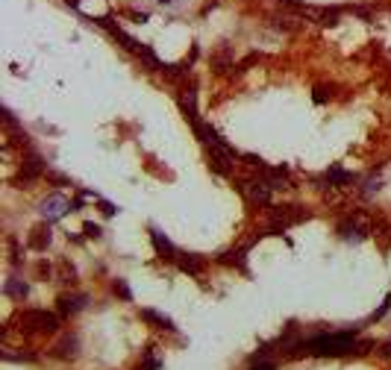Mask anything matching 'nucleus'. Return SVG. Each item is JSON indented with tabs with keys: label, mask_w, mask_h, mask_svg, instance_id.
Wrapping results in <instances>:
<instances>
[{
	"label": "nucleus",
	"mask_w": 391,
	"mask_h": 370,
	"mask_svg": "<svg viewBox=\"0 0 391 370\" xmlns=\"http://www.w3.org/2000/svg\"><path fill=\"white\" fill-rule=\"evenodd\" d=\"M312 97H315V103H327V97L330 94H327V88H315V94Z\"/></svg>",
	"instance_id": "nucleus-21"
},
{
	"label": "nucleus",
	"mask_w": 391,
	"mask_h": 370,
	"mask_svg": "<svg viewBox=\"0 0 391 370\" xmlns=\"http://www.w3.org/2000/svg\"><path fill=\"white\" fill-rule=\"evenodd\" d=\"M41 217L48 220V224H53V220H59V217H65L68 212H74V203L71 200H65L62 194H50L48 200H41Z\"/></svg>",
	"instance_id": "nucleus-4"
},
{
	"label": "nucleus",
	"mask_w": 391,
	"mask_h": 370,
	"mask_svg": "<svg viewBox=\"0 0 391 370\" xmlns=\"http://www.w3.org/2000/svg\"><path fill=\"white\" fill-rule=\"evenodd\" d=\"M179 270H186L189 276H200L203 274V267H206V262H203L200 256H194V253H179Z\"/></svg>",
	"instance_id": "nucleus-11"
},
{
	"label": "nucleus",
	"mask_w": 391,
	"mask_h": 370,
	"mask_svg": "<svg viewBox=\"0 0 391 370\" xmlns=\"http://www.w3.org/2000/svg\"><path fill=\"white\" fill-rule=\"evenodd\" d=\"M56 303H59V306H56V309H59V317L68 320V317H74V314L88 303V297H85V294H62Z\"/></svg>",
	"instance_id": "nucleus-6"
},
{
	"label": "nucleus",
	"mask_w": 391,
	"mask_h": 370,
	"mask_svg": "<svg viewBox=\"0 0 391 370\" xmlns=\"http://www.w3.org/2000/svg\"><path fill=\"white\" fill-rule=\"evenodd\" d=\"M83 232L88 235V238H100V235H103V229L97 227V224H91V220H85L83 224Z\"/></svg>",
	"instance_id": "nucleus-18"
},
{
	"label": "nucleus",
	"mask_w": 391,
	"mask_h": 370,
	"mask_svg": "<svg viewBox=\"0 0 391 370\" xmlns=\"http://www.w3.org/2000/svg\"><path fill=\"white\" fill-rule=\"evenodd\" d=\"M159 3H168V0H159Z\"/></svg>",
	"instance_id": "nucleus-23"
},
{
	"label": "nucleus",
	"mask_w": 391,
	"mask_h": 370,
	"mask_svg": "<svg viewBox=\"0 0 391 370\" xmlns=\"http://www.w3.org/2000/svg\"><path fill=\"white\" fill-rule=\"evenodd\" d=\"M247 247H250V244H244L241 250H233V253H226V256H224V259H221V262H224V264H233V267H238L241 274H247V262H244V253H247Z\"/></svg>",
	"instance_id": "nucleus-14"
},
{
	"label": "nucleus",
	"mask_w": 391,
	"mask_h": 370,
	"mask_svg": "<svg viewBox=\"0 0 391 370\" xmlns=\"http://www.w3.org/2000/svg\"><path fill=\"white\" fill-rule=\"evenodd\" d=\"M44 177H48L50 182H56V185H71V179L65 177V174H59V170H48Z\"/></svg>",
	"instance_id": "nucleus-17"
},
{
	"label": "nucleus",
	"mask_w": 391,
	"mask_h": 370,
	"mask_svg": "<svg viewBox=\"0 0 391 370\" xmlns=\"http://www.w3.org/2000/svg\"><path fill=\"white\" fill-rule=\"evenodd\" d=\"M259 174H262V179L271 185V191H277V188H288V167L285 165H277V167L265 165Z\"/></svg>",
	"instance_id": "nucleus-8"
},
{
	"label": "nucleus",
	"mask_w": 391,
	"mask_h": 370,
	"mask_svg": "<svg viewBox=\"0 0 391 370\" xmlns=\"http://www.w3.org/2000/svg\"><path fill=\"white\" fill-rule=\"evenodd\" d=\"M142 320L150 323L153 329H165V332H177V326H174V320L168 317V314H162V311L156 309H142Z\"/></svg>",
	"instance_id": "nucleus-10"
},
{
	"label": "nucleus",
	"mask_w": 391,
	"mask_h": 370,
	"mask_svg": "<svg viewBox=\"0 0 391 370\" xmlns=\"http://www.w3.org/2000/svg\"><path fill=\"white\" fill-rule=\"evenodd\" d=\"M309 217L306 209H300V206H277L271 212V232L273 235H283L288 227H294V224H303Z\"/></svg>",
	"instance_id": "nucleus-2"
},
{
	"label": "nucleus",
	"mask_w": 391,
	"mask_h": 370,
	"mask_svg": "<svg viewBox=\"0 0 391 370\" xmlns=\"http://www.w3.org/2000/svg\"><path fill=\"white\" fill-rule=\"evenodd\" d=\"M97 206H100V212H103L106 217H112L115 212H118V206H115V203H109V200H97Z\"/></svg>",
	"instance_id": "nucleus-20"
},
{
	"label": "nucleus",
	"mask_w": 391,
	"mask_h": 370,
	"mask_svg": "<svg viewBox=\"0 0 391 370\" xmlns=\"http://www.w3.org/2000/svg\"><path fill=\"white\" fill-rule=\"evenodd\" d=\"M112 291H115L124 303H130V300H132V291H130V285H127L124 279H115V282H112Z\"/></svg>",
	"instance_id": "nucleus-15"
},
{
	"label": "nucleus",
	"mask_w": 391,
	"mask_h": 370,
	"mask_svg": "<svg viewBox=\"0 0 391 370\" xmlns=\"http://www.w3.org/2000/svg\"><path fill=\"white\" fill-rule=\"evenodd\" d=\"M3 291H6V297L18 300V303H24L27 297H30V288H27L24 279H18V276H12V279H6V285H3Z\"/></svg>",
	"instance_id": "nucleus-12"
},
{
	"label": "nucleus",
	"mask_w": 391,
	"mask_h": 370,
	"mask_svg": "<svg viewBox=\"0 0 391 370\" xmlns=\"http://www.w3.org/2000/svg\"><path fill=\"white\" fill-rule=\"evenodd\" d=\"M50 238H53V235H50V224L44 220L41 227H36L33 232H30V238H27V244H30V250L44 253V250L50 247Z\"/></svg>",
	"instance_id": "nucleus-9"
},
{
	"label": "nucleus",
	"mask_w": 391,
	"mask_h": 370,
	"mask_svg": "<svg viewBox=\"0 0 391 370\" xmlns=\"http://www.w3.org/2000/svg\"><path fill=\"white\" fill-rule=\"evenodd\" d=\"M379 356H382V358H391V341H385V344L379 347Z\"/></svg>",
	"instance_id": "nucleus-22"
},
{
	"label": "nucleus",
	"mask_w": 391,
	"mask_h": 370,
	"mask_svg": "<svg viewBox=\"0 0 391 370\" xmlns=\"http://www.w3.org/2000/svg\"><path fill=\"white\" fill-rule=\"evenodd\" d=\"M236 188L238 194L253 206H265L271 200V185L265 182L262 177H250V179H236Z\"/></svg>",
	"instance_id": "nucleus-3"
},
{
	"label": "nucleus",
	"mask_w": 391,
	"mask_h": 370,
	"mask_svg": "<svg viewBox=\"0 0 391 370\" xmlns=\"http://www.w3.org/2000/svg\"><path fill=\"white\" fill-rule=\"evenodd\" d=\"M150 241H153V247H156V253L162 256V259H168V262H177L179 259V250L171 244V241L165 238V232L162 229H156V227H150Z\"/></svg>",
	"instance_id": "nucleus-7"
},
{
	"label": "nucleus",
	"mask_w": 391,
	"mask_h": 370,
	"mask_svg": "<svg viewBox=\"0 0 391 370\" xmlns=\"http://www.w3.org/2000/svg\"><path fill=\"white\" fill-rule=\"evenodd\" d=\"M18 323L30 335H56L62 317H56V314H50L44 309H24L18 311Z\"/></svg>",
	"instance_id": "nucleus-1"
},
{
	"label": "nucleus",
	"mask_w": 391,
	"mask_h": 370,
	"mask_svg": "<svg viewBox=\"0 0 391 370\" xmlns=\"http://www.w3.org/2000/svg\"><path fill=\"white\" fill-rule=\"evenodd\" d=\"M247 370H277V361H265V358H259V361H250Z\"/></svg>",
	"instance_id": "nucleus-19"
},
{
	"label": "nucleus",
	"mask_w": 391,
	"mask_h": 370,
	"mask_svg": "<svg viewBox=\"0 0 391 370\" xmlns=\"http://www.w3.org/2000/svg\"><path fill=\"white\" fill-rule=\"evenodd\" d=\"M324 182H330V185H350V182H353V174H350V170H341V167H330V170H327V174H324Z\"/></svg>",
	"instance_id": "nucleus-13"
},
{
	"label": "nucleus",
	"mask_w": 391,
	"mask_h": 370,
	"mask_svg": "<svg viewBox=\"0 0 391 370\" xmlns=\"http://www.w3.org/2000/svg\"><path fill=\"white\" fill-rule=\"evenodd\" d=\"M388 309H391V294L385 300H382V306H379L377 311H374V314H371V323H377V320H382V317H385V314H388Z\"/></svg>",
	"instance_id": "nucleus-16"
},
{
	"label": "nucleus",
	"mask_w": 391,
	"mask_h": 370,
	"mask_svg": "<svg viewBox=\"0 0 391 370\" xmlns=\"http://www.w3.org/2000/svg\"><path fill=\"white\" fill-rule=\"evenodd\" d=\"M77 356H80V341L71 332H62L59 341L50 347V358H56V361H74Z\"/></svg>",
	"instance_id": "nucleus-5"
}]
</instances>
